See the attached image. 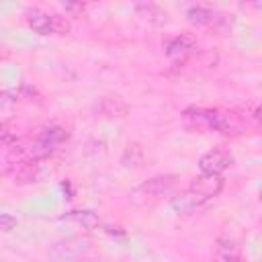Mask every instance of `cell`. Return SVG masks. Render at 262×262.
<instances>
[{
	"instance_id": "14",
	"label": "cell",
	"mask_w": 262,
	"mask_h": 262,
	"mask_svg": "<svg viewBox=\"0 0 262 262\" xmlns=\"http://www.w3.org/2000/svg\"><path fill=\"white\" fill-rule=\"evenodd\" d=\"M135 12L139 16H147L149 20H166V12L158 6V4H151V2H141V4H135Z\"/></svg>"
},
{
	"instance_id": "8",
	"label": "cell",
	"mask_w": 262,
	"mask_h": 262,
	"mask_svg": "<svg viewBox=\"0 0 262 262\" xmlns=\"http://www.w3.org/2000/svg\"><path fill=\"white\" fill-rule=\"evenodd\" d=\"M231 164H233V154H231V149H227L223 145L211 147L199 160L201 174H211V176H221Z\"/></svg>"
},
{
	"instance_id": "3",
	"label": "cell",
	"mask_w": 262,
	"mask_h": 262,
	"mask_svg": "<svg viewBox=\"0 0 262 262\" xmlns=\"http://www.w3.org/2000/svg\"><path fill=\"white\" fill-rule=\"evenodd\" d=\"M176 186V176L174 174H164V176H154L147 182L139 184L131 192V201L135 205H149L156 203L164 196H168Z\"/></svg>"
},
{
	"instance_id": "10",
	"label": "cell",
	"mask_w": 262,
	"mask_h": 262,
	"mask_svg": "<svg viewBox=\"0 0 262 262\" xmlns=\"http://www.w3.org/2000/svg\"><path fill=\"white\" fill-rule=\"evenodd\" d=\"M194 45H196V41H194L190 35L180 33V35L172 37V39L166 43V55H168L172 61H184V59L190 55V51L194 49Z\"/></svg>"
},
{
	"instance_id": "13",
	"label": "cell",
	"mask_w": 262,
	"mask_h": 262,
	"mask_svg": "<svg viewBox=\"0 0 262 262\" xmlns=\"http://www.w3.org/2000/svg\"><path fill=\"white\" fill-rule=\"evenodd\" d=\"M121 164L125 168H139L143 164V149L139 143H129L121 156Z\"/></svg>"
},
{
	"instance_id": "1",
	"label": "cell",
	"mask_w": 262,
	"mask_h": 262,
	"mask_svg": "<svg viewBox=\"0 0 262 262\" xmlns=\"http://www.w3.org/2000/svg\"><path fill=\"white\" fill-rule=\"evenodd\" d=\"M223 188V178L221 176H211V174H201L194 178L184 190L174 194L170 199V209L176 215H192L207 207Z\"/></svg>"
},
{
	"instance_id": "9",
	"label": "cell",
	"mask_w": 262,
	"mask_h": 262,
	"mask_svg": "<svg viewBox=\"0 0 262 262\" xmlns=\"http://www.w3.org/2000/svg\"><path fill=\"white\" fill-rule=\"evenodd\" d=\"M6 174H12L14 182L16 184H29V182H35L39 178V160H33V158H25L20 162H16L14 166H8L4 168Z\"/></svg>"
},
{
	"instance_id": "16",
	"label": "cell",
	"mask_w": 262,
	"mask_h": 262,
	"mask_svg": "<svg viewBox=\"0 0 262 262\" xmlns=\"http://www.w3.org/2000/svg\"><path fill=\"white\" fill-rule=\"evenodd\" d=\"M16 227V217H12L10 213H2L0 215V229L4 231V233H8V231H12Z\"/></svg>"
},
{
	"instance_id": "20",
	"label": "cell",
	"mask_w": 262,
	"mask_h": 262,
	"mask_svg": "<svg viewBox=\"0 0 262 262\" xmlns=\"http://www.w3.org/2000/svg\"><path fill=\"white\" fill-rule=\"evenodd\" d=\"M260 201H262V192H260Z\"/></svg>"
},
{
	"instance_id": "6",
	"label": "cell",
	"mask_w": 262,
	"mask_h": 262,
	"mask_svg": "<svg viewBox=\"0 0 262 262\" xmlns=\"http://www.w3.org/2000/svg\"><path fill=\"white\" fill-rule=\"evenodd\" d=\"M66 141H68V131L63 127H57V125L47 127V129H43L35 137L33 145L29 147V156L33 160H39L41 162V160L49 158L55 151V147L61 145V143H66Z\"/></svg>"
},
{
	"instance_id": "7",
	"label": "cell",
	"mask_w": 262,
	"mask_h": 262,
	"mask_svg": "<svg viewBox=\"0 0 262 262\" xmlns=\"http://www.w3.org/2000/svg\"><path fill=\"white\" fill-rule=\"evenodd\" d=\"M27 25L39 35H66L70 31L68 20H63L57 14L39 10V8H33L27 12Z\"/></svg>"
},
{
	"instance_id": "18",
	"label": "cell",
	"mask_w": 262,
	"mask_h": 262,
	"mask_svg": "<svg viewBox=\"0 0 262 262\" xmlns=\"http://www.w3.org/2000/svg\"><path fill=\"white\" fill-rule=\"evenodd\" d=\"M254 117H256V121H258V123H262V104L254 111Z\"/></svg>"
},
{
	"instance_id": "5",
	"label": "cell",
	"mask_w": 262,
	"mask_h": 262,
	"mask_svg": "<svg viewBox=\"0 0 262 262\" xmlns=\"http://www.w3.org/2000/svg\"><path fill=\"white\" fill-rule=\"evenodd\" d=\"M186 18L192 25L207 27L215 33H229L231 27H233V16L231 14L221 12V10H213V8H207V6H190L186 10Z\"/></svg>"
},
{
	"instance_id": "2",
	"label": "cell",
	"mask_w": 262,
	"mask_h": 262,
	"mask_svg": "<svg viewBox=\"0 0 262 262\" xmlns=\"http://www.w3.org/2000/svg\"><path fill=\"white\" fill-rule=\"evenodd\" d=\"M182 121L192 131H217L223 135H235L239 131V121L235 115L219 111V108H196L190 106L182 113Z\"/></svg>"
},
{
	"instance_id": "15",
	"label": "cell",
	"mask_w": 262,
	"mask_h": 262,
	"mask_svg": "<svg viewBox=\"0 0 262 262\" xmlns=\"http://www.w3.org/2000/svg\"><path fill=\"white\" fill-rule=\"evenodd\" d=\"M0 139H2V145H6V147H8L12 141H16V133L10 131V123H8V121H4L2 127H0Z\"/></svg>"
},
{
	"instance_id": "11",
	"label": "cell",
	"mask_w": 262,
	"mask_h": 262,
	"mask_svg": "<svg viewBox=\"0 0 262 262\" xmlns=\"http://www.w3.org/2000/svg\"><path fill=\"white\" fill-rule=\"evenodd\" d=\"M242 258L239 246L229 235H219L213 246V260L215 262H237Z\"/></svg>"
},
{
	"instance_id": "19",
	"label": "cell",
	"mask_w": 262,
	"mask_h": 262,
	"mask_svg": "<svg viewBox=\"0 0 262 262\" xmlns=\"http://www.w3.org/2000/svg\"><path fill=\"white\" fill-rule=\"evenodd\" d=\"M237 262H244V260H242V258H239V260H237Z\"/></svg>"
},
{
	"instance_id": "4",
	"label": "cell",
	"mask_w": 262,
	"mask_h": 262,
	"mask_svg": "<svg viewBox=\"0 0 262 262\" xmlns=\"http://www.w3.org/2000/svg\"><path fill=\"white\" fill-rule=\"evenodd\" d=\"M88 252H90V239L72 235V237L53 242L47 248V258L51 262H78V260L86 258Z\"/></svg>"
},
{
	"instance_id": "17",
	"label": "cell",
	"mask_w": 262,
	"mask_h": 262,
	"mask_svg": "<svg viewBox=\"0 0 262 262\" xmlns=\"http://www.w3.org/2000/svg\"><path fill=\"white\" fill-rule=\"evenodd\" d=\"M63 8L70 10V12H82L84 10V4H72V2H68V4H63Z\"/></svg>"
},
{
	"instance_id": "12",
	"label": "cell",
	"mask_w": 262,
	"mask_h": 262,
	"mask_svg": "<svg viewBox=\"0 0 262 262\" xmlns=\"http://www.w3.org/2000/svg\"><path fill=\"white\" fill-rule=\"evenodd\" d=\"M61 219H63V221H72V223H78V225H82L84 229H94V227H98V223H100L98 215L92 213V211H70V213H66Z\"/></svg>"
}]
</instances>
